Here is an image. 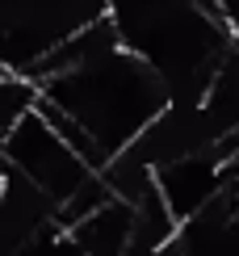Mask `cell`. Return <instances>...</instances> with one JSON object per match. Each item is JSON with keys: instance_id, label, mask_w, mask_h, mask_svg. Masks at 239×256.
<instances>
[{"instance_id": "obj_3", "label": "cell", "mask_w": 239, "mask_h": 256, "mask_svg": "<svg viewBox=\"0 0 239 256\" xmlns=\"http://www.w3.org/2000/svg\"><path fill=\"white\" fill-rule=\"evenodd\" d=\"M17 256H84V252L76 248V240H72L63 227H50L46 236H38L30 248H21Z\"/></svg>"}, {"instance_id": "obj_1", "label": "cell", "mask_w": 239, "mask_h": 256, "mask_svg": "<svg viewBox=\"0 0 239 256\" xmlns=\"http://www.w3.org/2000/svg\"><path fill=\"white\" fill-rule=\"evenodd\" d=\"M0 160H4L8 172L30 180L59 214L101 176L88 160L50 126V118L38 105H34V114H26V118L13 126V134L0 143Z\"/></svg>"}, {"instance_id": "obj_2", "label": "cell", "mask_w": 239, "mask_h": 256, "mask_svg": "<svg viewBox=\"0 0 239 256\" xmlns=\"http://www.w3.org/2000/svg\"><path fill=\"white\" fill-rule=\"evenodd\" d=\"M68 236L84 256H130V248H134V206L114 194L105 206H96L92 214L72 222Z\"/></svg>"}]
</instances>
